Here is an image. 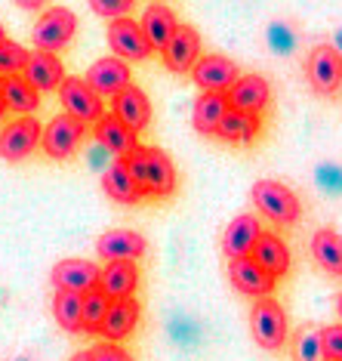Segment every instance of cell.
<instances>
[{
	"label": "cell",
	"instance_id": "cell-1",
	"mask_svg": "<svg viewBox=\"0 0 342 361\" xmlns=\"http://www.w3.org/2000/svg\"><path fill=\"white\" fill-rule=\"evenodd\" d=\"M253 204L262 216H268L278 226H296L299 213H303L296 192H290L278 179H259L253 185Z\"/></svg>",
	"mask_w": 342,
	"mask_h": 361
},
{
	"label": "cell",
	"instance_id": "cell-2",
	"mask_svg": "<svg viewBox=\"0 0 342 361\" xmlns=\"http://www.w3.org/2000/svg\"><path fill=\"white\" fill-rule=\"evenodd\" d=\"M250 331L265 352H278L287 340V315H284L281 302H274L272 297L256 300L250 309Z\"/></svg>",
	"mask_w": 342,
	"mask_h": 361
},
{
	"label": "cell",
	"instance_id": "cell-3",
	"mask_svg": "<svg viewBox=\"0 0 342 361\" xmlns=\"http://www.w3.org/2000/svg\"><path fill=\"white\" fill-rule=\"evenodd\" d=\"M75 31H77V16L65 10V6H50L46 13H40L31 37H34L40 53H59L71 44Z\"/></svg>",
	"mask_w": 342,
	"mask_h": 361
},
{
	"label": "cell",
	"instance_id": "cell-4",
	"mask_svg": "<svg viewBox=\"0 0 342 361\" xmlns=\"http://www.w3.org/2000/svg\"><path fill=\"white\" fill-rule=\"evenodd\" d=\"M305 78L315 93L336 96L342 90V56L330 44H321L308 53L305 59Z\"/></svg>",
	"mask_w": 342,
	"mask_h": 361
},
{
	"label": "cell",
	"instance_id": "cell-5",
	"mask_svg": "<svg viewBox=\"0 0 342 361\" xmlns=\"http://www.w3.org/2000/svg\"><path fill=\"white\" fill-rule=\"evenodd\" d=\"M59 99L65 105V114L84 121V124H99L105 118V105L102 96L87 84L84 78H65V84L59 87Z\"/></svg>",
	"mask_w": 342,
	"mask_h": 361
},
{
	"label": "cell",
	"instance_id": "cell-6",
	"mask_svg": "<svg viewBox=\"0 0 342 361\" xmlns=\"http://www.w3.org/2000/svg\"><path fill=\"white\" fill-rule=\"evenodd\" d=\"M87 136V124L77 118H71V114H59V118H53L50 124L44 127V139H40V145H44V154L53 161H65L71 158V154L77 152V145L84 142Z\"/></svg>",
	"mask_w": 342,
	"mask_h": 361
},
{
	"label": "cell",
	"instance_id": "cell-7",
	"mask_svg": "<svg viewBox=\"0 0 342 361\" xmlns=\"http://www.w3.org/2000/svg\"><path fill=\"white\" fill-rule=\"evenodd\" d=\"M44 130L37 118H15L0 130V158L4 161H25L31 152L40 145Z\"/></svg>",
	"mask_w": 342,
	"mask_h": 361
},
{
	"label": "cell",
	"instance_id": "cell-8",
	"mask_svg": "<svg viewBox=\"0 0 342 361\" xmlns=\"http://www.w3.org/2000/svg\"><path fill=\"white\" fill-rule=\"evenodd\" d=\"M191 78L203 93H228V90L241 80V68L234 59L213 53V56H201V62L194 65Z\"/></svg>",
	"mask_w": 342,
	"mask_h": 361
},
{
	"label": "cell",
	"instance_id": "cell-9",
	"mask_svg": "<svg viewBox=\"0 0 342 361\" xmlns=\"http://www.w3.org/2000/svg\"><path fill=\"white\" fill-rule=\"evenodd\" d=\"M99 278H102V269L93 266L89 259H62L53 266V275L50 281L56 290H68V293H89L99 287Z\"/></svg>",
	"mask_w": 342,
	"mask_h": 361
},
{
	"label": "cell",
	"instance_id": "cell-10",
	"mask_svg": "<svg viewBox=\"0 0 342 361\" xmlns=\"http://www.w3.org/2000/svg\"><path fill=\"white\" fill-rule=\"evenodd\" d=\"M108 44H111V50L118 59H148V56L154 53L151 50V44H148V37H145V31L142 25L136 19H118V22H111L108 25Z\"/></svg>",
	"mask_w": 342,
	"mask_h": 361
},
{
	"label": "cell",
	"instance_id": "cell-11",
	"mask_svg": "<svg viewBox=\"0 0 342 361\" xmlns=\"http://www.w3.org/2000/svg\"><path fill=\"white\" fill-rule=\"evenodd\" d=\"M228 278H232L234 290L247 293V297H256V300L272 297V290H274V278L268 275L253 257L228 259Z\"/></svg>",
	"mask_w": 342,
	"mask_h": 361
},
{
	"label": "cell",
	"instance_id": "cell-12",
	"mask_svg": "<svg viewBox=\"0 0 342 361\" xmlns=\"http://www.w3.org/2000/svg\"><path fill=\"white\" fill-rule=\"evenodd\" d=\"M87 84L96 90L99 96H118L129 87V65L118 56H105V59H96L93 65L87 68Z\"/></svg>",
	"mask_w": 342,
	"mask_h": 361
},
{
	"label": "cell",
	"instance_id": "cell-13",
	"mask_svg": "<svg viewBox=\"0 0 342 361\" xmlns=\"http://www.w3.org/2000/svg\"><path fill=\"white\" fill-rule=\"evenodd\" d=\"M259 238H262V226H259L256 216L250 213H241L228 223L225 235H222V253L228 259H243V257H253Z\"/></svg>",
	"mask_w": 342,
	"mask_h": 361
},
{
	"label": "cell",
	"instance_id": "cell-14",
	"mask_svg": "<svg viewBox=\"0 0 342 361\" xmlns=\"http://www.w3.org/2000/svg\"><path fill=\"white\" fill-rule=\"evenodd\" d=\"M111 114L118 121H124V124L133 130V133H142L145 127L151 124V102H148V93H145L142 87L129 84L124 93H118L111 99Z\"/></svg>",
	"mask_w": 342,
	"mask_h": 361
},
{
	"label": "cell",
	"instance_id": "cell-15",
	"mask_svg": "<svg viewBox=\"0 0 342 361\" xmlns=\"http://www.w3.org/2000/svg\"><path fill=\"white\" fill-rule=\"evenodd\" d=\"M145 161V198H167L176 188V167L167 152L142 149Z\"/></svg>",
	"mask_w": 342,
	"mask_h": 361
},
{
	"label": "cell",
	"instance_id": "cell-16",
	"mask_svg": "<svg viewBox=\"0 0 342 361\" xmlns=\"http://www.w3.org/2000/svg\"><path fill=\"white\" fill-rule=\"evenodd\" d=\"M96 253L105 262H136L145 253V238L133 228H111L99 238Z\"/></svg>",
	"mask_w": 342,
	"mask_h": 361
},
{
	"label": "cell",
	"instance_id": "cell-17",
	"mask_svg": "<svg viewBox=\"0 0 342 361\" xmlns=\"http://www.w3.org/2000/svg\"><path fill=\"white\" fill-rule=\"evenodd\" d=\"M198 62H201V35L191 25H179L176 37L164 50V65L176 75H185V71H194Z\"/></svg>",
	"mask_w": 342,
	"mask_h": 361
},
{
	"label": "cell",
	"instance_id": "cell-18",
	"mask_svg": "<svg viewBox=\"0 0 342 361\" xmlns=\"http://www.w3.org/2000/svg\"><path fill=\"white\" fill-rule=\"evenodd\" d=\"M22 78H25L37 93H50V90H59L65 84V65L59 62L56 53L34 50L28 56V65H25V71H22Z\"/></svg>",
	"mask_w": 342,
	"mask_h": 361
},
{
	"label": "cell",
	"instance_id": "cell-19",
	"mask_svg": "<svg viewBox=\"0 0 342 361\" xmlns=\"http://www.w3.org/2000/svg\"><path fill=\"white\" fill-rule=\"evenodd\" d=\"M139 25L145 31V37H148L151 50H160V53L167 50L170 40H173L176 31H179L176 13L170 10L167 4H148L142 10V22H139Z\"/></svg>",
	"mask_w": 342,
	"mask_h": 361
},
{
	"label": "cell",
	"instance_id": "cell-20",
	"mask_svg": "<svg viewBox=\"0 0 342 361\" xmlns=\"http://www.w3.org/2000/svg\"><path fill=\"white\" fill-rule=\"evenodd\" d=\"M96 133V142L102 145V149H108L111 154H118L120 161L129 158L136 149H139V133H133L124 121H118L114 114H105L99 124L93 127Z\"/></svg>",
	"mask_w": 342,
	"mask_h": 361
},
{
	"label": "cell",
	"instance_id": "cell-21",
	"mask_svg": "<svg viewBox=\"0 0 342 361\" xmlns=\"http://www.w3.org/2000/svg\"><path fill=\"white\" fill-rule=\"evenodd\" d=\"M136 287H139V266H136V262H108V266L102 269L99 290L111 302L133 300Z\"/></svg>",
	"mask_w": 342,
	"mask_h": 361
},
{
	"label": "cell",
	"instance_id": "cell-22",
	"mask_svg": "<svg viewBox=\"0 0 342 361\" xmlns=\"http://www.w3.org/2000/svg\"><path fill=\"white\" fill-rule=\"evenodd\" d=\"M268 80L259 75H241V80L228 90V105L234 111H247V114H259L268 105Z\"/></svg>",
	"mask_w": 342,
	"mask_h": 361
},
{
	"label": "cell",
	"instance_id": "cell-23",
	"mask_svg": "<svg viewBox=\"0 0 342 361\" xmlns=\"http://www.w3.org/2000/svg\"><path fill=\"white\" fill-rule=\"evenodd\" d=\"M102 188L108 192V198L111 201H118V204H139L145 198V192L139 185H136V179L129 176V170H127V161H111L108 167H105V173H102Z\"/></svg>",
	"mask_w": 342,
	"mask_h": 361
},
{
	"label": "cell",
	"instance_id": "cell-24",
	"mask_svg": "<svg viewBox=\"0 0 342 361\" xmlns=\"http://www.w3.org/2000/svg\"><path fill=\"white\" fill-rule=\"evenodd\" d=\"M232 111V105H228V93H201L198 102H194V130L203 136H213L219 133V124H222V118Z\"/></svg>",
	"mask_w": 342,
	"mask_h": 361
},
{
	"label": "cell",
	"instance_id": "cell-25",
	"mask_svg": "<svg viewBox=\"0 0 342 361\" xmlns=\"http://www.w3.org/2000/svg\"><path fill=\"white\" fill-rule=\"evenodd\" d=\"M253 259L274 281L290 272V247L281 241V235H274V232H262V238H259V244L253 250Z\"/></svg>",
	"mask_w": 342,
	"mask_h": 361
},
{
	"label": "cell",
	"instance_id": "cell-26",
	"mask_svg": "<svg viewBox=\"0 0 342 361\" xmlns=\"http://www.w3.org/2000/svg\"><path fill=\"white\" fill-rule=\"evenodd\" d=\"M139 302L136 300H118V302H111V309H108V318H105V324H102V336H105V343H118V340H124V336H129L136 331V324H139Z\"/></svg>",
	"mask_w": 342,
	"mask_h": 361
},
{
	"label": "cell",
	"instance_id": "cell-27",
	"mask_svg": "<svg viewBox=\"0 0 342 361\" xmlns=\"http://www.w3.org/2000/svg\"><path fill=\"white\" fill-rule=\"evenodd\" d=\"M0 93L6 99V109L15 114H34L40 109V93L22 75L0 78Z\"/></svg>",
	"mask_w": 342,
	"mask_h": 361
},
{
	"label": "cell",
	"instance_id": "cell-28",
	"mask_svg": "<svg viewBox=\"0 0 342 361\" xmlns=\"http://www.w3.org/2000/svg\"><path fill=\"white\" fill-rule=\"evenodd\" d=\"M312 257L315 262L330 275L342 278V235L333 228H321L312 238Z\"/></svg>",
	"mask_w": 342,
	"mask_h": 361
},
{
	"label": "cell",
	"instance_id": "cell-29",
	"mask_svg": "<svg viewBox=\"0 0 342 361\" xmlns=\"http://www.w3.org/2000/svg\"><path fill=\"white\" fill-rule=\"evenodd\" d=\"M259 130H262V121H259V114H247V111H234L232 109L222 118V124H219V133L216 136L228 139V142L247 145V142H253V139L259 136Z\"/></svg>",
	"mask_w": 342,
	"mask_h": 361
},
{
	"label": "cell",
	"instance_id": "cell-30",
	"mask_svg": "<svg viewBox=\"0 0 342 361\" xmlns=\"http://www.w3.org/2000/svg\"><path fill=\"white\" fill-rule=\"evenodd\" d=\"M53 315L68 334L84 331V297L80 293H68V290H56Z\"/></svg>",
	"mask_w": 342,
	"mask_h": 361
},
{
	"label": "cell",
	"instance_id": "cell-31",
	"mask_svg": "<svg viewBox=\"0 0 342 361\" xmlns=\"http://www.w3.org/2000/svg\"><path fill=\"white\" fill-rule=\"evenodd\" d=\"M293 358L296 361H327L324 355V331L315 324H303L293 334Z\"/></svg>",
	"mask_w": 342,
	"mask_h": 361
},
{
	"label": "cell",
	"instance_id": "cell-32",
	"mask_svg": "<svg viewBox=\"0 0 342 361\" xmlns=\"http://www.w3.org/2000/svg\"><path fill=\"white\" fill-rule=\"evenodd\" d=\"M262 37H265L268 50L278 53V56H290L299 47V31H296V25H293L290 19H272L265 25Z\"/></svg>",
	"mask_w": 342,
	"mask_h": 361
},
{
	"label": "cell",
	"instance_id": "cell-33",
	"mask_svg": "<svg viewBox=\"0 0 342 361\" xmlns=\"http://www.w3.org/2000/svg\"><path fill=\"white\" fill-rule=\"evenodd\" d=\"M108 309H111V300L96 287V290L84 293V331L87 334H102V324L108 318Z\"/></svg>",
	"mask_w": 342,
	"mask_h": 361
},
{
	"label": "cell",
	"instance_id": "cell-34",
	"mask_svg": "<svg viewBox=\"0 0 342 361\" xmlns=\"http://www.w3.org/2000/svg\"><path fill=\"white\" fill-rule=\"evenodd\" d=\"M28 50L22 44H15V40H0V75L4 78H13V75H22L28 65Z\"/></svg>",
	"mask_w": 342,
	"mask_h": 361
},
{
	"label": "cell",
	"instance_id": "cell-35",
	"mask_svg": "<svg viewBox=\"0 0 342 361\" xmlns=\"http://www.w3.org/2000/svg\"><path fill=\"white\" fill-rule=\"evenodd\" d=\"M167 334L179 346H191L194 340H201V324L194 322L191 315H173L167 322Z\"/></svg>",
	"mask_w": 342,
	"mask_h": 361
},
{
	"label": "cell",
	"instance_id": "cell-36",
	"mask_svg": "<svg viewBox=\"0 0 342 361\" xmlns=\"http://www.w3.org/2000/svg\"><path fill=\"white\" fill-rule=\"evenodd\" d=\"M315 183L324 188L327 195H342V164L324 161L315 167Z\"/></svg>",
	"mask_w": 342,
	"mask_h": 361
},
{
	"label": "cell",
	"instance_id": "cell-37",
	"mask_svg": "<svg viewBox=\"0 0 342 361\" xmlns=\"http://www.w3.org/2000/svg\"><path fill=\"white\" fill-rule=\"evenodd\" d=\"M89 10L99 13V16H108L111 22H118V19H129V13H133V0H93Z\"/></svg>",
	"mask_w": 342,
	"mask_h": 361
},
{
	"label": "cell",
	"instance_id": "cell-38",
	"mask_svg": "<svg viewBox=\"0 0 342 361\" xmlns=\"http://www.w3.org/2000/svg\"><path fill=\"white\" fill-rule=\"evenodd\" d=\"M89 355H93V361H133V355L120 343H96Z\"/></svg>",
	"mask_w": 342,
	"mask_h": 361
},
{
	"label": "cell",
	"instance_id": "cell-39",
	"mask_svg": "<svg viewBox=\"0 0 342 361\" xmlns=\"http://www.w3.org/2000/svg\"><path fill=\"white\" fill-rule=\"evenodd\" d=\"M324 355L327 361H342V324L324 327Z\"/></svg>",
	"mask_w": 342,
	"mask_h": 361
},
{
	"label": "cell",
	"instance_id": "cell-40",
	"mask_svg": "<svg viewBox=\"0 0 342 361\" xmlns=\"http://www.w3.org/2000/svg\"><path fill=\"white\" fill-rule=\"evenodd\" d=\"M330 47H333V50H336V53L342 56V25H339L336 31H333V44H330Z\"/></svg>",
	"mask_w": 342,
	"mask_h": 361
},
{
	"label": "cell",
	"instance_id": "cell-41",
	"mask_svg": "<svg viewBox=\"0 0 342 361\" xmlns=\"http://www.w3.org/2000/svg\"><path fill=\"white\" fill-rule=\"evenodd\" d=\"M22 10H40V6H44V4H37V0H22Z\"/></svg>",
	"mask_w": 342,
	"mask_h": 361
},
{
	"label": "cell",
	"instance_id": "cell-42",
	"mask_svg": "<svg viewBox=\"0 0 342 361\" xmlns=\"http://www.w3.org/2000/svg\"><path fill=\"white\" fill-rule=\"evenodd\" d=\"M68 361H93V355H89V352H77V355H71Z\"/></svg>",
	"mask_w": 342,
	"mask_h": 361
},
{
	"label": "cell",
	"instance_id": "cell-43",
	"mask_svg": "<svg viewBox=\"0 0 342 361\" xmlns=\"http://www.w3.org/2000/svg\"><path fill=\"white\" fill-rule=\"evenodd\" d=\"M6 111H10V109H6V99H4V93H0V121H4Z\"/></svg>",
	"mask_w": 342,
	"mask_h": 361
},
{
	"label": "cell",
	"instance_id": "cell-44",
	"mask_svg": "<svg viewBox=\"0 0 342 361\" xmlns=\"http://www.w3.org/2000/svg\"><path fill=\"white\" fill-rule=\"evenodd\" d=\"M336 309H339V315H342V293H339V300H336Z\"/></svg>",
	"mask_w": 342,
	"mask_h": 361
},
{
	"label": "cell",
	"instance_id": "cell-45",
	"mask_svg": "<svg viewBox=\"0 0 342 361\" xmlns=\"http://www.w3.org/2000/svg\"><path fill=\"white\" fill-rule=\"evenodd\" d=\"M0 40H6V35H4V25H0Z\"/></svg>",
	"mask_w": 342,
	"mask_h": 361
},
{
	"label": "cell",
	"instance_id": "cell-46",
	"mask_svg": "<svg viewBox=\"0 0 342 361\" xmlns=\"http://www.w3.org/2000/svg\"><path fill=\"white\" fill-rule=\"evenodd\" d=\"M15 361H25V358H15Z\"/></svg>",
	"mask_w": 342,
	"mask_h": 361
}]
</instances>
